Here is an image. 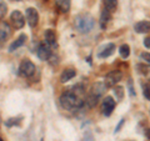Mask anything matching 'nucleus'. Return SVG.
Masks as SVG:
<instances>
[{"instance_id": "nucleus-1", "label": "nucleus", "mask_w": 150, "mask_h": 141, "mask_svg": "<svg viewBox=\"0 0 150 141\" xmlns=\"http://www.w3.org/2000/svg\"><path fill=\"white\" fill-rule=\"evenodd\" d=\"M60 104L64 109L69 111H75L84 106V100L81 96L76 95L74 91H67L60 96Z\"/></svg>"}, {"instance_id": "nucleus-2", "label": "nucleus", "mask_w": 150, "mask_h": 141, "mask_svg": "<svg viewBox=\"0 0 150 141\" xmlns=\"http://www.w3.org/2000/svg\"><path fill=\"white\" fill-rule=\"evenodd\" d=\"M94 26H95V20L90 14H80L75 18V27L83 34L90 32Z\"/></svg>"}, {"instance_id": "nucleus-3", "label": "nucleus", "mask_w": 150, "mask_h": 141, "mask_svg": "<svg viewBox=\"0 0 150 141\" xmlns=\"http://www.w3.org/2000/svg\"><path fill=\"white\" fill-rule=\"evenodd\" d=\"M35 70H36L35 65L33 64L30 60H24V61H21L20 66H19V71H20V74L25 78H31L33 75L35 74Z\"/></svg>"}, {"instance_id": "nucleus-4", "label": "nucleus", "mask_w": 150, "mask_h": 141, "mask_svg": "<svg viewBox=\"0 0 150 141\" xmlns=\"http://www.w3.org/2000/svg\"><path fill=\"white\" fill-rule=\"evenodd\" d=\"M10 20H11V24H13V26L15 27V29H21V27L24 26V24H25V18L19 10H15V11L11 13Z\"/></svg>"}, {"instance_id": "nucleus-5", "label": "nucleus", "mask_w": 150, "mask_h": 141, "mask_svg": "<svg viewBox=\"0 0 150 141\" xmlns=\"http://www.w3.org/2000/svg\"><path fill=\"white\" fill-rule=\"evenodd\" d=\"M121 78H123V74H121L120 71H110L105 76V82L104 84L106 86H109V87L115 86L116 84L121 80Z\"/></svg>"}, {"instance_id": "nucleus-6", "label": "nucleus", "mask_w": 150, "mask_h": 141, "mask_svg": "<svg viewBox=\"0 0 150 141\" xmlns=\"http://www.w3.org/2000/svg\"><path fill=\"white\" fill-rule=\"evenodd\" d=\"M114 109H115V100L110 96L105 97L104 101H103V106H101L103 114H104L105 116H110Z\"/></svg>"}, {"instance_id": "nucleus-7", "label": "nucleus", "mask_w": 150, "mask_h": 141, "mask_svg": "<svg viewBox=\"0 0 150 141\" xmlns=\"http://www.w3.org/2000/svg\"><path fill=\"white\" fill-rule=\"evenodd\" d=\"M26 20H28V23H29V25L31 27L38 25V21H39V14H38V11L34 8L26 9Z\"/></svg>"}, {"instance_id": "nucleus-8", "label": "nucleus", "mask_w": 150, "mask_h": 141, "mask_svg": "<svg viewBox=\"0 0 150 141\" xmlns=\"http://www.w3.org/2000/svg\"><path fill=\"white\" fill-rule=\"evenodd\" d=\"M11 34V27L6 21H0V41L6 40Z\"/></svg>"}, {"instance_id": "nucleus-9", "label": "nucleus", "mask_w": 150, "mask_h": 141, "mask_svg": "<svg viewBox=\"0 0 150 141\" xmlns=\"http://www.w3.org/2000/svg\"><path fill=\"white\" fill-rule=\"evenodd\" d=\"M36 54H38V56H39L40 60H44V61H45V60H49L50 55H51V51L49 49V46H46L44 44H40L39 48H38Z\"/></svg>"}, {"instance_id": "nucleus-10", "label": "nucleus", "mask_w": 150, "mask_h": 141, "mask_svg": "<svg viewBox=\"0 0 150 141\" xmlns=\"http://www.w3.org/2000/svg\"><path fill=\"white\" fill-rule=\"evenodd\" d=\"M134 30L139 32V34H145V32H149L150 31V21L145 20V21H139L135 24L134 26Z\"/></svg>"}, {"instance_id": "nucleus-11", "label": "nucleus", "mask_w": 150, "mask_h": 141, "mask_svg": "<svg viewBox=\"0 0 150 141\" xmlns=\"http://www.w3.org/2000/svg\"><path fill=\"white\" fill-rule=\"evenodd\" d=\"M114 50H115V45H114V44H108V45H105L104 48L100 50V53L98 54V56H99V58H101V59L109 58V56H110L112 53H114Z\"/></svg>"}, {"instance_id": "nucleus-12", "label": "nucleus", "mask_w": 150, "mask_h": 141, "mask_svg": "<svg viewBox=\"0 0 150 141\" xmlns=\"http://www.w3.org/2000/svg\"><path fill=\"white\" fill-rule=\"evenodd\" d=\"M25 40H26V35H24V34H21L20 36L18 37V39L14 41V43L9 46V51H10V53H13V51H15L16 49H19L20 48V46H23L25 44Z\"/></svg>"}, {"instance_id": "nucleus-13", "label": "nucleus", "mask_w": 150, "mask_h": 141, "mask_svg": "<svg viewBox=\"0 0 150 141\" xmlns=\"http://www.w3.org/2000/svg\"><path fill=\"white\" fill-rule=\"evenodd\" d=\"M105 89H106L105 84H103V82H95V84L93 85V87H91V94L96 95L98 97H100L103 94H104Z\"/></svg>"}, {"instance_id": "nucleus-14", "label": "nucleus", "mask_w": 150, "mask_h": 141, "mask_svg": "<svg viewBox=\"0 0 150 141\" xmlns=\"http://www.w3.org/2000/svg\"><path fill=\"white\" fill-rule=\"evenodd\" d=\"M45 41L46 44H49L50 46H56V35H55V31L48 29L45 31Z\"/></svg>"}, {"instance_id": "nucleus-15", "label": "nucleus", "mask_w": 150, "mask_h": 141, "mask_svg": "<svg viewBox=\"0 0 150 141\" xmlns=\"http://www.w3.org/2000/svg\"><path fill=\"white\" fill-rule=\"evenodd\" d=\"M75 75H76V71H75L74 69H67V70H64L62 76H60V81L67 82V81H69V80H71Z\"/></svg>"}, {"instance_id": "nucleus-16", "label": "nucleus", "mask_w": 150, "mask_h": 141, "mask_svg": "<svg viewBox=\"0 0 150 141\" xmlns=\"http://www.w3.org/2000/svg\"><path fill=\"white\" fill-rule=\"evenodd\" d=\"M98 100H99V97H98L96 95H94V94H89V95L86 96V99L84 100V105H86L88 107H95L96 104H98Z\"/></svg>"}, {"instance_id": "nucleus-17", "label": "nucleus", "mask_w": 150, "mask_h": 141, "mask_svg": "<svg viewBox=\"0 0 150 141\" xmlns=\"http://www.w3.org/2000/svg\"><path fill=\"white\" fill-rule=\"evenodd\" d=\"M55 4L62 13H68L70 10V0H55Z\"/></svg>"}, {"instance_id": "nucleus-18", "label": "nucleus", "mask_w": 150, "mask_h": 141, "mask_svg": "<svg viewBox=\"0 0 150 141\" xmlns=\"http://www.w3.org/2000/svg\"><path fill=\"white\" fill-rule=\"evenodd\" d=\"M110 19H111V14H110L109 10H104V11L101 13V15H100V24H101L103 29L106 26V24L109 23Z\"/></svg>"}, {"instance_id": "nucleus-19", "label": "nucleus", "mask_w": 150, "mask_h": 141, "mask_svg": "<svg viewBox=\"0 0 150 141\" xmlns=\"http://www.w3.org/2000/svg\"><path fill=\"white\" fill-rule=\"evenodd\" d=\"M104 5H105V9L109 10L110 13L114 11L116 9V5H118V0H104Z\"/></svg>"}, {"instance_id": "nucleus-20", "label": "nucleus", "mask_w": 150, "mask_h": 141, "mask_svg": "<svg viewBox=\"0 0 150 141\" xmlns=\"http://www.w3.org/2000/svg\"><path fill=\"white\" fill-rule=\"evenodd\" d=\"M119 53H120V55H121V58L126 59V58H128V56L130 55V48H129V45H128V44L121 45L120 48H119Z\"/></svg>"}, {"instance_id": "nucleus-21", "label": "nucleus", "mask_w": 150, "mask_h": 141, "mask_svg": "<svg viewBox=\"0 0 150 141\" xmlns=\"http://www.w3.org/2000/svg\"><path fill=\"white\" fill-rule=\"evenodd\" d=\"M143 92H144L145 99L150 100V85H149V84H144V85H143Z\"/></svg>"}, {"instance_id": "nucleus-22", "label": "nucleus", "mask_w": 150, "mask_h": 141, "mask_svg": "<svg viewBox=\"0 0 150 141\" xmlns=\"http://www.w3.org/2000/svg\"><path fill=\"white\" fill-rule=\"evenodd\" d=\"M6 13H8V8L6 5L4 3H0V19H3L4 16L6 15Z\"/></svg>"}, {"instance_id": "nucleus-23", "label": "nucleus", "mask_w": 150, "mask_h": 141, "mask_svg": "<svg viewBox=\"0 0 150 141\" xmlns=\"http://www.w3.org/2000/svg\"><path fill=\"white\" fill-rule=\"evenodd\" d=\"M140 59L144 60L145 63L150 64V53H142L140 54Z\"/></svg>"}, {"instance_id": "nucleus-24", "label": "nucleus", "mask_w": 150, "mask_h": 141, "mask_svg": "<svg viewBox=\"0 0 150 141\" xmlns=\"http://www.w3.org/2000/svg\"><path fill=\"white\" fill-rule=\"evenodd\" d=\"M114 92L116 94V95H118V99H121L123 97V94H124V89L123 87H115L114 89Z\"/></svg>"}, {"instance_id": "nucleus-25", "label": "nucleus", "mask_w": 150, "mask_h": 141, "mask_svg": "<svg viewBox=\"0 0 150 141\" xmlns=\"http://www.w3.org/2000/svg\"><path fill=\"white\" fill-rule=\"evenodd\" d=\"M144 45L146 46V48H150V36H148L146 39L144 40Z\"/></svg>"}, {"instance_id": "nucleus-26", "label": "nucleus", "mask_w": 150, "mask_h": 141, "mask_svg": "<svg viewBox=\"0 0 150 141\" xmlns=\"http://www.w3.org/2000/svg\"><path fill=\"white\" fill-rule=\"evenodd\" d=\"M145 135H146V137L150 140V129H148L146 131H145Z\"/></svg>"}, {"instance_id": "nucleus-27", "label": "nucleus", "mask_w": 150, "mask_h": 141, "mask_svg": "<svg viewBox=\"0 0 150 141\" xmlns=\"http://www.w3.org/2000/svg\"><path fill=\"white\" fill-rule=\"evenodd\" d=\"M0 141H4V140H3V139H1V137H0Z\"/></svg>"}, {"instance_id": "nucleus-28", "label": "nucleus", "mask_w": 150, "mask_h": 141, "mask_svg": "<svg viewBox=\"0 0 150 141\" xmlns=\"http://www.w3.org/2000/svg\"><path fill=\"white\" fill-rule=\"evenodd\" d=\"M15 1H20V0H15Z\"/></svg>"}]
</instances>
